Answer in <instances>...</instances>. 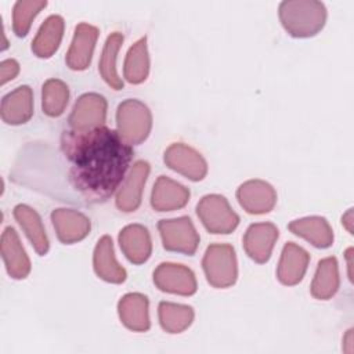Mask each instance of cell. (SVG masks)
Returning <instances> with one entry per match:
<instances>
[{
	"label": "cell",
	"instance_id": "obj_28",
	"mask_svg": "<svg viewBox=\"0 0 354 354\" xmlns=\"http://www.w3.org/2000/svg\"><path fill=\"white\" fill-rule=\"evenodd\" d=\"M159 322L169 333H181L194 321V310L189 306L160 301L158 307Z\"/></svg>",
	"mask_w": 354,
	"mask_h": 354
},
{
	"label": "cell",
	"instance_id": "obj_32",
	"mask_svg": "<svg viewBox=\"0 0 354 354\" xmlns=\"http://www.w3.org/2000/svg\"><path fill=\"white\" fill-rule=\"evenodd\" d=\"M342 223L346 227V230L353 234V209H348L347 213L342 217Z\"/></svg>",
	"mask_w": 354,
	"mask_h": 354
},
{
	"label": "cell",
	"instance_id": "obj_24",
	"mask_svg": "<svg viewBox=\"0 0 354 354\" xmlns=\"http://www.w3.org/2000/svg\"><path fill=\"white\" fill-rule=\"evenodd\" d=\"M14 217L25 231L35 250L40 256H44L48 252L50 245L39 213L26 205H17L14 209Z\"/></svg>",
	"mask_w": 354,
	"mask_h": 354
},
{
	"label": "cell",
	"instance_id": "obj_15",
	"mask_svg": "<svg viewBox=\"0 0 354 354\" xmlns=\"http://www.w3.org/2000/svg\"><path fill=\"white\" fill-rule=\"evenodd\" d=\"M1 257L11 278L24 279L29 275V257L25 253L19 236L12 227H7L1 235Z\"/></svg>",
	"mask_w": 354,
	"mask_h": 354
},
{
	"label": "cell",
	"instance_id": "obj_33",
	"mask_svg": "<svg viewBox=\"0 0 354 354\" xmlns=\"http://www.w3.org/2000/svg\"><path fill=\"white\" fill-rule=\"evenodd\" d=\"M351 252H353V249L350 248V249H347V252H346V257H347V267H348V278H350V281L353 279V277H351Z\"/></svg>",
	"mask_w": 354,
	"mask_h": 354
},
{
	"label": "cell",
	"instance_id": "obj_23",
	"mask_svg": "<svg viewBox=\"0 0 354 354\" xmlns=\"http://www.w3.org/2000/svg\"><path fill=\"white\" fill-rule=\"evenodd\" d=\"M64 18L61 15H50L40 26L32 41V51L39 58H50L59 47L64 36Z\"/></svg>",
	"mask_w": 354,
	"mask_h": 354
},
{
	"label": "cell",
	"instance_id": "obj_13",
	"mask_svg": "<svg viewBox=\"0 0 354 354\" xmlns=\"http://www.w3.org/2000/svg\"><path fill=\"white\" fill-rule=\"evenodd\" d=\"M98 39V29L88 24L75 28L72 44L66 53V65L73 71H84L90 66L93 51Z\"/></svg>",
	"mask_w": 354,
	"mask_h": 354
},
{
	"label": "cell",
	"instance_id": "obj_8",
	"mask_svg": "<svg viewBox=\"0 0 354 354\" xmlns=\"http://www.w3.org/2000/svg\"><path fill=\"white\" fill-rule=\"evenodd\" d=\"M163 159L166 166L191 181H201L207 173V165L203 156L183 142L171 144L165 151Z\"/></svg>",
	"mask_w": 354,
	"mask_h": 354
},
{
	"label": "cell",
	"instance_id": "obj_31",
	"mask_svg": "<svg viewBox=\"0 0 354 354\" xmlns=\"http://www.w3.org/2000/svg\"><path fill=\"white\" fill-rule=\"evenodd\" d=\"M18 73H19L18 62L12 58L4 59L0 65V83L6 84L7 82L12 80Z\"/></svg>",
	"mask_w": 354,
	"mask_h": 354
},
{
	"label": "cell",
	"instance_id": "obj_4",
	"mask_svg": "<svg viewBox=\"0 0 354 354\" xmlns=\"http://www.w3.org/2000/svg\"><path fill=\"white\" fill-rule=\"evenodd\" d=\"M202 267L207 282L214 288H228L236 281V254L228 243L210 245L205 252Z\"/></svg>",
	"mask_w": 354,
	"mask_h": 354
},
{
	"label": "cell",
	"instance_id": "obj_12",
	"mask_svg": "<svg viewBox=\"0 0 354 354\" xmlns=\"http://www.w3.org/2000/svg\"><path fill=\"white\" fill-rule=\"evenodd\" d=\"M278 239V228L272 223H256L249 225L243 235V249L256 263H267Z\"/></svg>",
	"mask_w": 354,
	"mask_h": 354
},
{
	"label": "cell",
	"instance_id": "obj_20",
	"mask_svg": "<svg viewBox=\"0 0 354 354\" xmlns=\"http://www.w3.org/2000/svg\"><path fill=\"white\" fill-rule=\"evenodd\" d=\"M148 299L141 293H127L118 303L122 324L134 332H147L151 326Z\"/></svg>",
	"mask_w": 354,
	"mask_h": 354
},
{
	"label": "cell",
	"instance_id": "obj_2",
	"mask_svg": "<svg viewBox=\"0 0 354 354\" xmlns=\"http://www.w3.org/2000/svg\"><path fill=\"white\" fill-rule=\"evenodd\" d=\"M285 30L293 37H311L325 25L326 8L317 0H288L278 8Z\"/></svg>",
	"mask_w": 354,
	"mask_h": 354
},
{
	"label": "cell",
	"instance_id": "obj_1",
	"mask_svg": "<svg viewBox=\"0 0 354 354\" xmlns=\"http://www.w3.org/2000/svg\"><path fill=\"white\" fill-rule=\"evenodd\" d=\"M61 149L69 165V181L87 202H104L124 180L134 156L131 145L116 130H66Z\"/></svg>",
	"mask_w": 354,
	"mask_h": 354
},
{
	"label": "cell",
	"instance_id": "obj_22",
	"mask_svg": "<svg viewBox=\"0 0 354 354\" xmlns=\"http://www.w3.org/2000/svg\"><path fill=\"white\" fill-rule=\"evenodd\" d=\"M289 230L319 249H326L333 243L332 227L324 217L311 216L293 220L289 223Z\"/></svg>",
	"mask_w": 354,
	"mask_h": 354
},
{
	"label": "cell",
	"instance_id": "obj_16",
	"mask_svg": "<svg viewBox=\"0 0 354 354\" xmlns=\"http://www.w3.org/2000/svg\"><path fill=\"white\" fill-rule=\"evenodd\" d=\"M189 201V191L183 184L159 176L151 194V205L158 212H171L184 207Z\"/></svg>",
	"mask_w": 354,
	"mask_h": 354
},
{
	"label": "cell",
	"instance_id": "obj_6",
	"mask_svg": "<svg viewBox=\"0 0 354 354\" xmlns=\"http://www.w3.org/2000/svg\"><path fill=\"white\" fill-rule=\"evenodd\" d=\"M163 248L169 252L195 254L199 245V234L196 232L189 217L183 216L158 223Z\"/></svg>",
	"mask_w": 354,
	"mask_h": 354
},
{
	"label": "cell",
	"instance_id": "obj_30",
	"mask_svg": "<svg viewBox=\"0 0 354 354\" xmlns=\"http://www.w3.org/2000/svg\"><path fill=\"white\" fill-rule=\"evenodd\" d=\"M47 6L44 0H21L17 1L12 10V30L18 37L28 35L36 15Z\"/></svg>",
	"mask_w": 354,
	"mask_h": 354
},
{
	"label": "cell",
	"instance_id": "obj_14",
	"mask_svg": "<svg viewBox=\"0 0 354 354\" xmlns=\"http://www.w3.org/2000/svg\"><path fill=\"white\" fill-rule=\"evenodd\" d=\"M51 221L58 239L66 245L84 239L91 228L90 220L83 213L73 209L53 210Z\"/></svg>",
	"mask_w": 354,
	"mask_h": 354
},
{
	"label": "cell",
	"instance_id": "obj_19",
	"mask_svg": "<svg viewBox=\"0 0 354 354\" xmlns=\"http://www.w3.org/2000/svg\"><path fill=\"white\" fill-rule=\"evenodd\" d=\"M33 115V93L29 86H19L1 100V119L7 124L26 123Z\"/></svg>",
	"mask_w": 354,
	"mask_h": 354
},
{
	"label": "cell",
	"instance_id": "obj_10",
	"mask_svg": "<svg viewBox=\"0 0 354 354\" xmlns=\"http://www.w3.org/2000/svg\"><path fill=\"white\" fill-rule=\"evenodd\" d=\"M239 205L250 214H264L274 209L277 192L274 187L263 180H249L236 191Z\"/></svg>",
	"mask_w": 354,
	"mask_h": 354
},
{
	"label": "cell",
	"instance_id": "obj_29",
	"mask_svg": "<svg viewBox=\"0 0 354 354\" xmlns=\"http://www.w3.org/2000/svg\"><path fill=\"white\" fill-rule=\"evenodd\" d=\"M69 101V88L59 79H48L41 88L43 112L51 118L64 113Z\"/></svg>",
	"mask_w": 354,
	"mask_h": 354
},
{
	"label": "cell",
	"instance_id": "obj_17",
	"mask_svg": "<svg viewBox=\"0 0 354 354\" xmlns=\"http://www.w3.org/2000/svg\"><path fill=\"white\" fill-rule=\"evenodd\" d=\"M119 245L126 259L133 264L145 263L152 252L151 235L141 224L126 225L119 234Z\"/></svg>",
	"mask_w": 354,
	"mask_h": 354
},
{
	"label": "cell",
	"instance_id": "obj_5",
	"mask_svg": "<svg viewBox=\"0 0 354 354\" xmlns=\"http://www.w3.org/2000/svg\"><path fill=\"white\" fill-rule=\"evenodd\" d=\"M196 213L205 228L212 234H230L239 224V217L231 209L228 201L217 194L203 196L196 206Z\"/></svg>",
	"mask_w": 354,
	"mask_h": 354
},
{
	"label": "cell",
	"instance_id": "obj_27",
	"mask_svg": "<svg viewBox=\"0 0 354 354\" xmlns=\"http://www.w3.org/2000/svg\"><path fill=\"white\" fill-rule=\"evenodd\" d=\"M123 73L126 80L133 84H140L148 77L149 55L147 47V37H141L127 51Z\"/></svg>",
	"mask_w": 354,
	"mask_h": 354
},
{
	"label": "cell",
	"instance_id": "obj_21",
	"mask_svg": "<svg viewBox=\"0 0 354 354\" xmlns=\"http://www.w3.org/2000/svg\"><path fill=\"white\" fill-rule=\"evenodd\" d=\"M94 271L95 274L111 283H122L127 274L126 270L116 261L113 243L111 236L104 235L95 245L94 257H93Z\"/></svg>",
	"mask_w": 354,
	"mask_h": 354
},
{
	"label": "cell",
	"instance_id": "obj_7",
	"mask_svg": "<svg viewBox=\"0 0 354 354\" xmlns=\"http://www.w3.org/2000/svg\"><path fill=\"white\" fill-rule=\"evenodd\" d=\"M106 106V100L97 93H86L80 95L69 116L71 129L83 131L104 126Z\"/></svg>",
	"mask_w": 354,
	"mask_h": 354
},
{
	"label": "cell",
	"instance_id": "obj_11",
	"mask_svg": "<svg viewBox=\"0 0 354 354\" xmlns=\"http://www.w3.org/2000/svg\"><path fill=\"white\" fill-rule=\"evenodd\" d=\"M149 174V163L138 160L133 165L127 177L118 188L116 192V207L124 213H130L138 209L141 205L142 189Z\"/></svg>",
	"mask_w": 354,
	"mask_h": 354
},
{
	"label": "cell",
	"instance_id": "obj_26",
	"mask_svg": "<svg viewBox=\"0 0 354 354\" xmlns=\"http://www.w3.org/2000/svg\"><path fill=\"white\" fill-rule=\"evenodd\" d=\"M123 44V35L119 32H113L108 36L102 54L98 64V71L102 76V79L106 82L108 86H111L113 90H122L123 82L118 75L116 71V58L118 53Z\"/></svg>",
	"mask_w": 354,
	"mask_h": 354
},
{
	"label": "cell",
	"instance_id": "obj_25",
	"mask_svg": "<svg viewBox=\"0 0 354 354\" xmlns=\"http://www.w3.org/2000/svg\"><path fill=\"white\" fill-rule=\"evenodd\" d=\"M339 267L335 257H325L318 263L314 279L311 282V295L318 300L330 299L339 289Z\"/></svg>",
	"mask_w": 354,
	"mask_h": 354
},
{
	"label": "cell",
	"instance_id": "obj_3",
	"mask_svg": "<svg viewBox=\"0 0 354 354\" xmlns=\"http://www.w3.org/2000/svg\"><path fill=\"white\" fill-rule=\"evenodd\" d=\"M118 133L129 145L141 144L151 133L152 115L148 106L138 100H124L116 111Z\"/></svg>",
	"mask_w": 354,
	"mask_h": 354
},
{
	"label": "cell",
	"instance_id": "obj_18",
	"mask_svg": "<svg viewBox=\"0 0 354 354\" xmlns=\"http://www.w3.org/2000/svg\"><path fill=\"white\" fill-rule=\"evenodd\" d=\"M308 261L310 256L303 248L293 242L285 243L277 270L279 282L288 286L297 285L307 271Z\"/></svg>",
	"mask_w": 354,
	"mask_h": 354
},
{
	"label": "cell",
	"instance_id": "obj_9",
	"mask_svg": "<svg viewBox=\"0 0 354 354\" xmlns=\"http://www.w3.org/2000/svg\"><path fill=\"white\" fill-rule=\"evenodd\" d=\"M153 282L162 292L181 296H191L198 288L192 270L183 264L174 263L159 264L153 271Z\"/></svg>",
	"mask_w": 354,
	"mask_h": 354
}]
</instances>
